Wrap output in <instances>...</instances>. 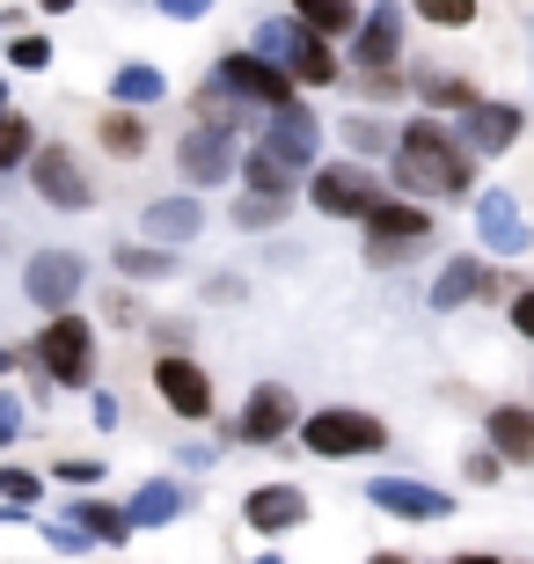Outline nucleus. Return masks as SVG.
<instances>
[{"instance_id": "nucleus-30", "label": "nucleus", "mask_w": 534, "mask_h": 564, "mask_svg": "<svg viewBox=\"0 0 534 564\" xmlns=\"http://www.w3.org/2000/svg\"><path fill=\"white\" fill-rule=\"evenodd\" d=\"M118 272L124 279H162L168 272V250L154 242V250H118Z\"/></svg>"}, {"instance_id": "nucleus-21", "label": "nucleus", "mask_w": 534, "mask_h": 564, "mask_svg": "<svg viewBox=\"0 0 534 564\" xmlns=\"http://www.w3.org/2000/svg\"><path fill=\"white\" fill-rule=\"evenodd\" d=\"M198 228H206V213H198V198H162V206H146V235H154L162 250L190 242Z\"/></svg>"}, {"instance_id": "nucleus-36", "label": "nucleus", "mask_w": 534, "mask_h": 564, "mask_svg": "<svg viewBox=\"0 0 534 564\" xmlns=\"http://www.w3.org/2000/svg\"><path fill=\"white\" fill-rule=\"evenodd\" d=\"M513 330L534 345V286H520V293H513Z\"/></svg>"}, {"instance_id": "nucleus-10", "label": "nucleus", "mask_w": 534, "mask_h": 564, "mask_svg": "<svg viewBox=\"0 0 534 564\" xmlns=\"http://www.w3.org/2000/svg\"><path fill=\"white\" fill-rule=\"evenodd\" d=\"M367 499L381 506V513H395V521H447L454 499L447 491H432V484H411V477H373Z\"/></svg>"}, {"instance_id": "nucleus-48", "label": "nucleus", "mask_w": 534, "mask_h": 564, "mask_svg": "<svg viewBox=\"0 0 534 564\" xmlns=\"http://www.w3.org/2000/svg\"><path fill=\"white\" fill-rule=\"evenodd\" d=\"M527 37H534V30H527Z\"/></svg>"}, {"instance_id": "nucleus-39", "label": "nucleus", "mask_w": 534, "mask_h": 564, "mask_svg": "<svg viewBox=\"0 0 534 564\" xmlns=\"http://www.w3.org/2000/svg\"><path fill=\"white\" fill-rule=\"evenodd\" d=\"M345 140H351V147H381V126H373V118H351Z\"/></svg>"}, {"instance_id": "nucleus-47", "label": "nucleus", "mask_w": 534, "mask_h": 564, "mask_svg": "<svg viewBox=\"0 0 534 564\" xmlns=\"http://www.w3.org/2000/svg\"><path fill=\"white\" fill-rule=\"evenodd\" d=\"M0 367H8V352H0Z\"/></svg>"}, {"instance_id": "nucleus-31", "label": "nucleus", "mask_w": 534, "mask_h": 564, "mask_svg": "<svg viewBox=\"0 0 534 564\" xmlns=\"http://www.w3.org/2000/svg\"><path fill=\"white\" fill-rule=\"evenodd\" d=\"M103 147H110V154H140V147H146L140 118H124V110H118V118H103Z\"/></svg>"}, {"instance_id": "nucleus-34", "label": "nucleus", "mask_w": 534, "mask_h": 564, "mask_svg": "<svg viewBox=\"0 0 534 564\" xmlns=\"http://www.w3.org/2000/svg\"><path fill=\"white\" fill-rule=\"evenodd\" d=\"M0 499H8V506L37 499V477H30V469H0Z\"/></svg>"}, {"instance_id": "nucleus-40", "label": "nucleus", "mask_w": 534, "mask_h": 564, "mask_svg": "<svg viewBox=\"0 0 534 564\" xmlns=\"http://www.w3.org/2000/svg\"><path fill=\"white\" fill-rule=\"evenodd\" d=\"M59 477L66 484H96V477H103V462H59Z\"/></svg>"}, {"instance_id": "nucleus-4", "label": "nucleus", "mask_w": 534, "mask_h": 564, "mask_svg": "<svg viewBox=\"0 0 534 564\" xmlns=\"http://www.w3.org/2000/svg\"><path fill=\"white\" fill-rule=\"evenodd\" d=\"M37 367L52 381H66V389H81L88 367H96V330H88L81 315H59V323H44L37 337Z\"/></svg>"}, {"instance_id": "nucleus-13", "label": "nucleus", "mask_w": 534, "mask_h": 564, "mask_svg": "<svg viewBox=\"0 0 534 564\" xmlns=\"http://www.w3.org/2000/svg\"><path fill=\"white\" fill-rule=\"evenodd\" d=\"M476 235H483V250H498V257H520L534 242L520 206H513V191H483V198H476Z\"/></svg>"}, {"instance_id": "nucleus-43", "label": "nucleus", "mask_w": 534, "mask_h": 564, "mask_svg": "<svg viewBox=\"0 0 534 564\" xmlns=\"http://www.w3.org/2000/svg\"><path fill=\"white\" fill-rule=\"evenodd\" d=\"M44 8H52V15H59V8H74V0H44Z\"/></svg>"}, {"instance_id": "nucleus-46", "label": "nucleus", "mask_w": 534, "mask_h": 564, "mask_svg": "<svg viewBox=\"0 0 534 564\" xmlns=\"http://www.w3.org/2000/svg\"><path fill=\"white\" fill-rule=\"evenodd\" d=\"M257 564H279V557H257Z\"/></svg>"}, {"instance_id": "nucleus-9", "label": "nucleus", "mask_w": 534, "mask_h": 564, "mask_svg": "<svg viewBox=\"0 0 534 564\" xmlns=\"http://www.w3.org/2000/svg\"><path fill=\"white\" fill-rule=\"evenodd\" d=\"M176 162H184L190 184H220L227 169H235V126L227 118H206V126H190L184 147H176Z\"/></svg>"}, {"instance_id": "nucleus-24", "label": "nucleus", "mask_w": 534, "mask_h": 564, "mask_svg": "<svg viewBox=\"0 0 534 564\" xmlns=\"http://www.w3.org/2000/svg\"><path fill=\"white\" fill-rule=\"evenodd\" d=\"M66 521L81 528L88 543H124V535H132V513H118V506H74Z\"/></svg>"}, {"instance_id": "nucleus-28", "label": "nucleus", "mask_w": 534, "mask_h": 564, "mask_svg": "<svg viewBox=\"0 0 534 564\" xmlns=\"http://www.w3.org/2000/svg\"><path fill=\"white\" fill-rule=\"evenodd\" d=\"M30 118H15V110H0V169H15L22 154H30Z\"/></svg>"}, {"instance_id": "nucleus-32", "label": "nucleus", "mask_w": 534, "mask_h": 564, "mask_svg": "<svg viewBox=\"0 0 534 564\" xmlns=\"http://www.w3.org/2000/svg\"><path fill=\"white\" fill-rule=\"evenodd\" d=\"M242 176H249V191H286V184H293V176H286V169H279V162H271L264 147H257V154H249V162H242Z\"/></svg>"}, {"instance_id": "nucleus-7", "label": "nucleus", "mask_w": 534, "mask_h": 564, "mask_svg": "<svg viewBox=\"0 0 534 564\" xmlns=\"http://www.w3.org/2000/svg\"><path fill=\"white\" fill-rule=\"evenodd\" d=\"M308 198H315V213H329V220H373L381 184H373L367 169H315Z\"/></svg>"}, {"instance_id": "nucleus-17", "label": "nucleus", "mask_w": 534, "mask_h": 564, "mask_svg": "<svg viewBox=\"0 0 534 564\" xmlns=\"http://www.w3.org/2000/svg\"><path fill=\"white\" fill-rule=\"evenodd\" d=\"M242 513H249V528H264V535H286V528L308 521V499H301L293 484H264V491H249V499H242Z\"/></svg>"}, {"instance_id": "nucleus-11", "label": "nucleus", "mask_w": 534, "mask_h": 564, "mask_svg": "<svg viewBox=\"0 0 534 564\" xmlns=\"http://www.w3.org/2000/svg\"><path fill=\"white\" fill-rule=\"evenodd\" d=\"M22 293H30L37 308H66V301L81 293V257L74 250H37L30 272H22Z\"/></svg>"}, {"instance_id": "nucleus-8", "label": "nucleus", "mask_w": 534, "mask_h": 564, "mask_svg": "<svg viewBox=\"0 0 534 564\" xmlns=\"http://www.w3.org/2000/svg\"><path fill=\"white\" fill-rule=\"evenodd\" d=\"M30 184H37L44 206H59V213H81L88 198H96L88 176H81V162H74L66 147H37V154H30Z\"/></svg>"}, {"instance_id": "nucleus-35", "label": "nucleus", "mask_w": 534, "mask_h": 564, "mask_svg": "<svg viewBox=\"0 0 534 564\" xmlns=\"http://www.w3.org/2000/svg\"><path fill=\"white\" fill-rule=\"evenodd\" d=\"M498 477H505V455L498 447L491 455H469V484H498Z\"/></svg>"}, {"instance_id": "nucleus-37", "label": "nucleus", "mask_w": 534, "mask_h": 564, "mask_svg": "<svg viewBox=\"0 0 534 564\" xmlns=\"http://www.w3.org/2000/svg\"><path fill=\"white\" fill-rule=\"evenodd\" d=\"M44 543H52V550H88V535H81V528H66V521H52V528H44Z\"/></svg>"}, {"instance_id": "nucleus-2", "label": "nucleus", "mask_w": 534, "mask_h": 564, "mask_svg": "<svg viewBox=\"0 0 534 564\" xmlns=\"http://www.w3.org/2000/svg\"><path fill=\"white\" fill-rule=\"evenodd\" d=\"M257 52L279 59L301 88H329V82H337V52H329V37H315L301 15H293V22H264V30H257Z\"/></svg>"}, {"instance_id": "nucleus-29", "label": "nucleus", "mask_w": 534, "mask_h": 564, "mask_svg": "<svg viewBox=\"0 0 534 564\" xmlns=\"http://www.w3.org/2000/svg\"><path fill=\"white\" fill-rule=\"evenodd\" d=\"M425 22H439V30H461V22H476V0H411Z\"/></svg>"}, {"instance_id": "nucleus-38", "label": "nucleus", "mask_w": 534, "mask_h": 564, "mask_svg": "<svg viewBox=\"0 0 534 564\" xmlns=\"http://www.w3.org/2000/svg\"><path fill=\"white\" fill-rule=\"evenodd\" d=\"M15 433H22V403H15V397H0V447H8Z\"/></svg>"}, {"instance_id": "nucleus-26", "label": "nucleus", "mask_w": 534, "mask_h": 564, "mask_svg": "<svg viewBox=\"0 0 534 564\" xmlns=\"http://www.w3.org/2000/svg\"><path fill=\"white\" fill-rule=\"evenodd\" d=\"M417 96L439 104V110H476V104H483V96H476L469 82H454V74H417Z\"/></svg>"}, {"instance_id": "nucleus-5", "label": "nucleus", "mask_w": 534, "mask_h": 564, "mask_svg": "<svg viewBox=\"0 0 534 564\" xmlns=\"http://www.w3.org/2000/svg\"><path fill=\"white\" fill-rule=\"evenodd\" d=\"M220 88L227 96H242V104H264V110H293V74L264 52H235L220 59Z\"/></svg>"}, {"instance_id": "nucleus-23", "label": "nucleus", "mask_w": 534, "mask_h": 564, "mask_svg": "<svg viewBox=\"0 0 534 564\" xmlns=\"http://www.w3.org/2000/svg\"><path fill=\"white\" fill-rule=\"evenodd\" d=\"M124 513H132V528H162V521H176V513H184V484H140V499L124 506Z\"/></svg>"}, {"instance_id": "nucleus-41", "label": "nucleus", "mask_w": 534, "mask_h": 564, "mask_svg": "<svg viewBox=\"0 0 534 564\" xmlns=\"http://www.w3.org/2000/svg\"><path fill=\"white\" fill-rule=\"evenodd\" d=\"M206 8H212V0H162V15H176V22H198Z\"/></svg>"}, {"instance_id": "nucleus-27", "label": "nucleus", "mask_w": 534, "mask_h": 564, "mask_svg": "<svg viewBox=\"0 0 534 564\" xmlns=\"http://www.w3.org/2000/svg\"><path fill=\"white\" fill-rule=\"evenodd\" d=\"M242 228H271V220H286V191H249L242 206H235Z\"/></svg>"}, {"instance_id": "nucleus-44", "label": "nucleus", "mask_w": 534, "mask_h": 564, "mask_svg": "<svg viewBox=\"0 0 534 564\" xmlns=\"http://www.w3.org/2000/svg\"><path fill=\"white\" fill-rule=\"evenodd\" d=\"M373 564H403V557H373Z\"/></svg>"}, {"instance_id": "nucleus-12", "label": "nucleus", "mask_w": 534, "mask_h": 564, "mask_svg": "<svg viewBox=\"0 0 534 564\" xmlns=\"http://www.w3.org/2000/svg\"><path fill=\"white\" fill-rule=\"evenodd\" d=\"M315 147H323V132H315V118L301 104L279 110V118H271V132H264V154L286 169V176H293V169H315Z\"/></svg>"}, {"instance_id": "nucleus-20", "label": "nucleus", "mask_w": 534, "mask_h": 564, "mask_svg": "<svg viewBox=\"0 0 534 564\" xmlns=\"http://www.w3.org/2000/svg\"><path fill=\"white\" fill-rule=\"evenodd\" d=\"M498 279L483 272V257H454L447 272L432 279V308H461V301H476V293H491Z\"/></svg>"}, {"instance_id": "nucleus-16", "label": "nucleus", "mask_w": 534, "mask_h": 564, "mask_svg": "<svg viewBox=\"0 0 534 564\" xmlns=\"http://www.w3.org/2000/svg\"><path fill=\"white\" fill-rule=\"evenodd\" d=\"M520 126H527V118H520L513 104H476V110H461V140H469L476 154H505V147L520 140Z\"/></svg>"}, {"instance_id": "nucleus-1", "label": "nucleus", "mask_w": 534, "mask_h": 564, "mask_svg": "<svg viewBox=\"0 0 534 564\" xmlns=\"http://www.w3.org/2000/svg\"><path fill=\"white\" fill-rule=\"evenodd\" d=\"M395 184L417 198H461L476 184V147L454 140L439 118H411L395 140Z\"/></svg>"}, {"instance_id": "nucleus-14", "label": "nucleus", "mask_w": 534, "mask_h": 564, "mask_svg": "<svg viewBox=\"0 0 534 564\" xmlns=\"http://www.w3.org/2000/svg\"><path fill=\"white\" fill-rule=\"evenodd\" d=\"M154 389H162V403L176 419H206L212 411V381H206V367H190V359H154Z\"/></svg>"}, {"instance_id": "nucleus-42", "label": "nucleus", "mask_w": 534, "mask_h": 564, "mask_svg": "<svg viewBox=\"0 0 534 564\" xmlns=\"http://www.w3.org/2000/svg\"><path fill=\"white\" fill-rule=\"evenodd\" d=\"M447 564H498V557H447Z\"/></svg>"}, {"instance_id": "nucleus-15", "label": "nucleus", "mask_w": 534, "mask_h": 564, "mask_svg": "<svg viewBox=\"0 0 534 564\" xmlns=\"http://www.w3.org/2000/svg\"><path fill=\"white\" fill-rule=\"evenodd\" d=\"M395 52H403V8H395V0H381V8L359 22V37H351V59L367 66V74H389Z\"/></svg>"}, {"instance_id": "nucleus-33", "label": "nucleus", "mask_w": 534, "mask_h": 564, "mask_svg": "<svg viewBox=\"0 0 534 564\" xmlns=\"http://www.w3.org/2000/svg\"><path fill=\"white\" fill-rule=\"evenodd\" d=\"M8 59H15L22 74H37V66H52V37H15V44H8Z\"/></svg>"}, {"instance_id": "nucleus-25", "label": "nucleus", "mask_w": 534, "mask_h": 564, "mask_svg": "<svg viewBox=\"0 0 534 564\" xmlns=\"http://www.w3.org/2000/svg\"><path fill=\"white\" fill-rule=\"evenodd\" d=\"M110 96H118V104H162L168 82H162V66H118Z\"/></svg>"}, {"instance_id": "nucleus-3", "label": "nucleus", "mask_w": 534, "mask_h": 564, "mask_svg": "<svg viewBox=\"0 0 534 564\" xmlns=\"http://www.w3.org/2000/svg\"><path fill=\"white\" fill-rule=\"evenodd\" d=\"M301 440H308V455L345 462V455H381V447H389V425L373 419V411H345V403H329V411H315V419L301 425Z\"/></svg>"}, {"instance_id": "nucleus-18", "label": "nucleus", "mask_w": 534, "mask_h": 564, "mask_svg": "<svg viewBox=\"0 0 534 564\" xmlns=\"http://www.w3.org/2000/svg\"><path fill=\"white\" fill-rule=\"evenodd\" d=\"M483 425H491V447H498V455L520 462V469H534V411H527V403H498Z\"/></svg>"}, {"instance_id": "nucleus-19", "label": "nucleus", "mask_w": 534, "mask_h": 564, "mask_svg": "<svg viewBox=\"0 0 534 564\" xmlns=\"http://www.w3.org/2000/svg\"><path fill=\"white\" fill-rule=\"evenodd\" d=\"M286 425H293V397H286V389H271V381H264V389L249 397V411H242V425H235V433H242V440H257V447H264V440H279V433H286Z\"/></svg>"}, {"instance_id": "nucleus-6", "label": "nucleus", "mask_w": 534, "mask_h": 564, "mask_svg": "<svg viewBox=\"0 0 534 564\" xmlns=\"http://www.w3.org/2000/svg\"><path fill=\"white\" fill-rule=\"evenodd\" d=\"M367 228H373V242H367L373 264H403V257H411L417 242L432 235V213H425V206H411V198H403V206H395V198H381Z\"/></svg>"}, {"instance_id": "nucleus-45", "label": "nucleus", "mask_w": 534, "mask_h": 564, "mask_svg": "<svg viewBox=\"0 0 534 564\" xmlns=\"http://www.w3.org/2000/svg\"><path fill=\"white\" fill-rule=\"evenodd\" d=\"M0 110H8V88H0Z\"/></svg>"}, {"instance_id": "nucleus-22", "label": "nucleus", "mask_w": 534, "mask_h": 564, "mask_svg": "<svg viewBox=\"0 0 534 564\" xmlns=\"http://www.w3.org/2000/svg\"><path fill=\"white\" fill-rule=\"evenodd\" d=\"M293 15L308 22L315 37H359V8H351V0H293Z\"/></svg>"}]
</instances>
